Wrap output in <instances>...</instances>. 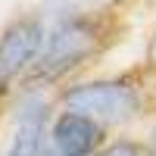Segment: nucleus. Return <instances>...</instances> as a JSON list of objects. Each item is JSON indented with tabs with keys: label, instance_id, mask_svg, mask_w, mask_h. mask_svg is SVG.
<instances>
[{
	"label": "nucleus",
	"instance_id": "nucleus-5",
	"mask_svg": "<svg viewBox=\"0 0 156 156\" xmlns=\"http://www.w3.org/2000/svg\"><path fill=\"white\" fill-rule=\"evenodd\" d=\"M109 128L100 125L84 112L75 109H56L50 125V153L53 156H100L109 144Z\"/></svg>",
	"mask_w": 156,
	"mask_h": 156
},
{
	"label": "nucleus",
	"instance_id": "nucleus-10",
	"mask_svg": "<svg viewBox=\"0 0 156 156\" xmlns=\"http://www.w3.org/2000/svg\"><path fill=\"white\" fill-rule=\"evenodd\" d=\"M50 156H53V153H50Z\"/></svg>",
	"mask_w": 156,
	"mask_h": 156
},
{
	"label": "nucleus",
	"instance_id": "nucleus-4",
	"mask_svg": "<svg viewBox=\"0 0 156 156\" xmlns=\"http://www.w3.org/2000/svg\"><path fill=\"white\" fill-rule=\"evenodd\" d=\"M56 109V97H50L44 87H19L3 156H50V125Z\"/></svg>",
	"mask_w": 156,
	"mask_h": 156
},
{
	"label": "nucleus",
	"instance_id": "nucleus-8",
	"mask_svg": "<svg viewBox=\"0 0 156 156\" xmlns=\"http://www.w3.org/2000/svg\"><path fill=\"white\" fill-rule=\"evenodd\" d=\"M87 3L94 6V9H103V12H106V9H115V6L128 3V0H87Z\"/></svg>",
	"mask_w": 156,
	"mask_h": 156
},
{
	"label": "nucleus",
	"instance_id": "nucleus-9",
	"mask_svg": "<svg viewBox=\"0 0 156 156\" xmlns=\"http://www.w3.org/2000/svg\"><path fill=\"white\" fill-rule=\"evenodd\" d=\"M147 56H150V62H156V28H153L150 37H147Z\"/></svg>",
	"mask_w": 156,
	"mask_h": 156
},
{
	"label": "nucleus",
	"instance_id": "nucleus-2",
	"mask_svg": "<svg viewBox=\"0 0 156 156\" xmlns=\"http://www.w3.org/2000/svg\"><path fill=\"white\" fill-rule=\"evenodd\" d=\"M56 106L84 112L106 128H128L147 115V90L128 75H94L75 78L56 87Z\"/></svg>",
	"mask_w": 156,
	"mask_h": 156
},
{
	"label": "nucleus",
	"instance_id": "nucleus-7",
	"mask_svg": "<svg viewBox=\"0 0 156 156\" xmlns=\"http://www.w3.org/2000/svg\"><path fill=\"white\" fill-rule=\"evenodd\" d=\"M144 144H147V153L156 156V119L147 125V137H144Z\"/></svg>",
	"mask_w": 156,
	"mask_h": 156
},
{
	"label": "nucleus",
	"instance_id": "nucleus-1",
	"mask_svg": "<svg viewBox=\"0 0 156 156\" xmlns=\"http://www.w3.org/2000/svg\"><path fill=\"white\" fill-rule=\"evenodd\" d=\"M106 34L109 31H106L103 9H94V6H84L72 16L47 22L44 50L25 84L47 90V87H62V84L75 81V75L103 53V47L109 41Z\"/></svg>",
	"mask_w": 156,
	"mask_h": 156
},
{
	"label": "nucleus",
	"instance_id": "nucleus-6",
	"mask_svg": "<svg viewBox=\"0 0 156 156\" xmlns=\"http://www.w3.org/2000/svg\"><path fill=\"white\" fill-rule=\"evenodd\" d=\"M100 156H150V153H147V144L137 137H112Z\"/></svg>",
	"mask_w": 156,
	"mask_h": 156
},
{
	"label": "nucleus",
	"instance_id": "nucleus-3",
	"mask_svg": "<svg viewBox=\"0 0 156 156\" xmlns=\"http://www.w3.org/2000/svg\"><path fill=\"white\" fill-rule=\"evenodd\" d=\"M47 41V19L41 12H19L0 28V94H16L28 81Z\"/></svg>",
	"mask_w": 156,
	"mask_h": 156
}]
</instances>
